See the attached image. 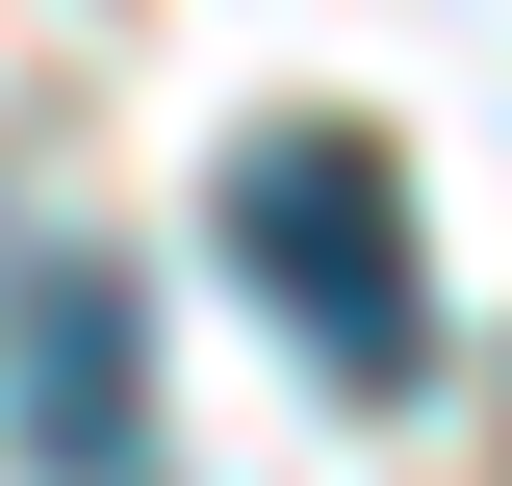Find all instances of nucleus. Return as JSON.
<instances>
[{"label": "nucleus", "instance_id": "1", "mask_svg": "<svg viewBox=\"0 0 512 486\" xmlns=\"http://www.w3.org/2000/svg\"><path fill=\"white\" fill-rule=\"evenodd\" d=\"M231 282L333 384H436V256H410V180H384L359 128H256L231 154Z\"/></svg>", "mask_w": 512, "mask_h": 486}, {"label": "nucleus", "instance_id": "2", "mask_svg": "<svg viewBox=\"0 0 512 486\" xmlns=\"http://www.w3.org/2000/svg\"><path fill=\"white\" fill-rule=\"evenodd\" d=\"M0 461L26 486H154V333L77 231H0Z\"/></svg>", "mask_w": 512, "mask_h": 486}]
</instances>
